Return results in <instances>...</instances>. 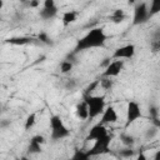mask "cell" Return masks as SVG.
<instances>
[{"label": "cell", "mask_w": 160, "mask_h": 160, "mask_svg": "<svg viewBox=\"0 0 160 160\" xmlns=\"http://www.w3.org/2000/svg\"><path fill=\"white\" fill-rule=\"evenodd\" d=\"M106 39H108V36L102 29L94 28V29L89 30L81 39L78 40L76 46H75V51L78 52V51L88 50V49L101 48V46H104Z\"/></svg>", "instance_id": "6da1fadb"}, {"label": "cell", "mask_w": 160, "mask_h": 160, "mask_svg": "<svg viewBox=\"0 0 160 160\" xmlns=\"http://www.w3.org/2000/svg\"><path fill=\"white\" fill-rule=\"evenodd\" d=\"M88 105V110H89V118L94 119L96 116H99L104 108H105V96L104 95H84L82 98Z\"/></svg>", "instance_id": "7a4b0ae2"}, {"label": "cell", "mask_w": 160, "mask_h": 160, "mask_svg": "<svg viewBox=\"0 0 160 160\" xmlns=\"http://www.w3.org/2000/svg\"><path fill=\"white\" fill-rule=\"evenodd\" d=\"M49 124H50V129H51L50 138L52 140H60V139H64L70 135L69 129L66 128V125L64 124L62 119L59 115H52L50 118Z\"/></svg>", "instance_id": "3957f363"}, {"label": "cell", "mask_w": 160, "mask_h": 160, "mask_svg": "<svg viewBox=\"0 0 160 160\" xmlns=\"http://www.w3.org/2000/svg\"><path fill=\"white\" fill-rule=\"evenodd\" d=\"M94 141H95V144L92 145V148L89 151H86L89 158L102 155V154L108 152L109 151V145H110V141H111V136L108 132L106 135H104V136H101V138H99V139H96Z\"/></svg>", "instance_id": "277c9868"}, {"label": "cell", "mask_w": 160, "mask_h": 160, "mask_svg": "<svg viewBox=\"0 0 160 160\" xmlns=\"http://www.w3.org/2000/svg\"><path fill=\"white\" fill-rule=\"evenodd\" d=\"M141 116H142V112H141V108H140L139 102L130 100L126 105V126L135 122Z\"/></svg>", "instance_id": "5b68a950"}, {"label": "cell", "mask_w": 160, "mask_h": 160, "mask_svg": "<svg viewBox=\"0 0 160 160\" xmlns=\"http://www.w3.org/2000/svg\"><path fill=\"white\" fill-rule=\"evenodd\" d=\"M122 69H124V60H121V59H112V61H109V64L105 66L102 76L115 78V76H118L121 72Z\"/></svg>", "instance_id": "8992f818"}, {"label": "cell", "mask_w": 160, "mask_h": 160, "mask_svg": "<svg viewBox=\"0 0 160 160\" xmlns=\"http://www.w3.org/2000/svg\"><path fill=\"white\" fill-rule=\"evenodd\" d=\"M150 18L149 15V6L146 2H140L136 5L134 11V24H142Z\"/></svg>", "instance_id": "52a82bcc"}, {"label": "cell", "mask_w": 160, "mask_h": 160, "mask_svg": "<svg viewBox=\"0 0 160 160\" xmlns=\"http://www.w3.org/2000/svg\"><path fill=\"white\" fill-rule=\"evenodd\" d=\"M135 55V45L134 44H126V45H122L120 48H118L114 54H112V59H131L132 56Z\"/></svg>", "instance_id": "ba28073f"}, {"label": "cell", "mask_w": 160, "mask_h": 160, "mask_svg": "<svg viewBox=\"0 0 160 160\" xmlns=\"http://www.w3.org/2000/svg\"><path fill=\"white\" fill-rule=\"evenodd\" d=\"M100 115H101L100 124L105 125V124H112V122L118 121V112H116V110H115V108L112 105L104 108V110H102V112Z\"/></svg>", "instance_id": "9c48e42d"}, {"label": "cell", "mask_w": 160, "mask_h": 160, "mask_svg": "<svg viewBox=\"0 0 160 160\" xmlns=\"http://www.w3.org/2000/svg\"><path fill=\"white\" fill-rule=\"evenodd\" d=\"M106 134H108V130H106L105 125L99 122V124L94 125V126L89 130V134H88L86 140H96V139H99V138H101V136H104V135H106Z\"/></svg>", "instance_id": "30bf717a"}, {"label": "cell", "mask_w": 160, "mask_h": 160, "mask_svg": "<svg viewBox=\"0 0 160 160\" xmlns=\"http://www.w3.org/2000/svg\"><path fill=\"white\" fill-rule=\"evenodd\" d=\"M45 142V138L42 135H34L30 140L29 144V151L30 152H40L41 151V145Z\"/></svg>", "instance_id": "8fae6325"}, {"label": "cell", "mask_w": 160, "mask_h": 160, "mask_svg": "<svg viewBox=\"0 0 160 160\" xmlns=\"http://www.w3.org/2000/svg\"><path fill=\"white\" fill-rule=\"evenodd\" d=\"M78 16H79V12L75 11V10L65 11V12L62 14V18H61L62 25H64V26H69V25L74 24V22L78 20Z\"/></svg>", "instance_id": "7c38bea8"}, {"label": "cell", "mask_w": 160, "mask_h": 160, "mask_svg": "<svg viewBox=\"0 0 160 160\" xmlns=\"http://www.w3.org/2000/svg\"><path fill=\"white\" fill-rule=\"evenodd\" d=\"M58 14V6H42V9L40 10V18L44 20H49L55 18Z\"/></svg>", "instance_id": "4fadbf2b"}, {"label": "cell", "mask_w": 160, "mask_h": 160, "mask_svg": "<svg viewBox=\"0 0 160 160\" xmlns=\"http://www.w3.org/2000/svg\"><path fill=\"white\" fill-rule=\"evenodd\" d=\"M75 112H76V116L81 120H86L89 119V110H88V105L85 102V100L82 99V101H80L76 108H75Z\"/></svg>", "instance_id": "5bb4252c"}, {"label": "cell", "mask_w": 160, "mask_h": 160, "mask_svg": "<svg viewBox=\"0 0 160 160\" xmlns=\"http://www.w3.org/2000/svg\"><path fill=\"white\" fill-rule=\"evenodd\" d=\"M125 18H126V15H125L124 10H121V9H116V10H114V11L111 12V15H110L111 21L115 22V24H120V22H122V21L125 20Z\"/></svg>", "instance_id": "9a60e30c"}, {"label": "cell", "mask_w": 160, "mask_h": 160, "mask_svg": "<svg viewBox=\"0 0 160 160\" xmlns=\"http://www.w3.org/2000/svg\"><path fill=\"white\" fill-rule=\"evenodd\" d=\"M35 124H36V112H31L30 115H28L24 128H25V130H30Z\"/></svg>", "instance_id": "2e32d148"}, {"label": "cell", "mask_w": 160, "mask_h": 160, "mask_svg": "<svg viewBox=\"0 0 160 160\" xmlns=\"http://www.w3.org/2000/svg\"><path fill=\"white\" fill-rule=\"evenodd\" d=\"M160 11V0H150V6H149V15L152 16Z\"/></svg>", "instance_id": "e0dca14e"}, {"label": "cell", "mask_w": 160, "mask_h": 160, "mask_svg": "<svg viewBox=\"0 0 160 160\" xmlns=\"http://www.w3.org/2000/svg\"><path fill=\"white\" fill-rule=\"evenodd\" d=\"M112 84H114V81L111 80V78L102 76L101 79H99V85H100L102 89H105V90L111 89V88H112Z\"/></svg>", "instance_id": "ac0fdd59"}, {"label": "cell", "mask_w": 160, "mask_h": 160, "mask_svg": "<svg viewBox=\"0 0 160 160\" xmlns=\"http://www.w3.org/2000/svg\"><path fill=\"white\" fill-rule=\"evenodd\" d=\"M72 66H74V64H72L70 60H62V61L60 62V71L64 72V74H66V72L71 71Z\"/></svg>", "instance_id": "d6986e66"}, {"label": "cell", "mask_w": 160, "mask_h": 160, "mask_svg": "<svg viewBox=\"0 0 160 160\" xmlns=\"http://www.w3.org/2000/svg\"><path fill=\"white\" fill-rule=\"evenodd\" d=\"M8 42L12 44V45H24V44L30 42V39H28V38H11L8 40Z\"/></svg>", "instance_id": "ffe728a7"}, {"label": "cell", "mask_w": 160, "mask_h": 160, "mask_svg": "<svg viewBox=\"0 0 160 160\" xmlns=\"http://www.w3.org/2000/svg\"><path fill=\"white\" fill-rule=\"evenodd\" d=\"M120 139H121V142H122L124 145H126V146H131V145L135 142L134 136H131V135H129V134H122V135L120 136Z\"/></svg>", "instance_id": "44dd1931"}, {"label": "cell", "mask_w": 160, "mask_h": 160, "mask_svg": "<svg viewBox=\"0 0 160 160\" xmlns=\"http://www.w3.org/2000/svg\"><path fill=\"white\" fill-rule=\"evenodd\" d=\"M99 86V80H95L94 82H91L84 91V95H92V91Z\"/></svg>", "instance_id": "7402d4cb"}, {"label": "cell", "mask_w": 160, "mask_h": 160, "mask_svg": "<svg viewBox=\"0 0 160 160\" xmlns=\"http://www.w3.org/2000/svg\"><path fill=\"white\" fill-rule=\"evenodd\" d=\"M28 4H29V6H30V8L36 9V8H39V6H40V0H29V1H28Z\"/></svg>", "instance_id": "603a6c76"}, {"label": "cell", "mask_w": 160, "mask_h": 160, "mask_svg": "<svg viewBox=\"0 0 160 160\" xmlns=\"http://www.w3.org/2000/svg\"><path fill=\"white\" fill-rule=\"evenodd\" d=\"M39 40H41L42 42H46V44H49V42H50V39H49V36H48L45 32L39 34Z\"/></svg>", "instance_id": "cb8c5ba5"}, {"label": "cell", "mask_w": 160, "mask_h": 160, "mask_svg": "<svg viewBox=\"0 0 160 160\" xmlns=\"http://www.w3.org/2000/svg\"><path fill=\"white\" fill-rule=\"evenodd\" d=\"M121 155H124V156H130V155H132V150H126V151H122V152H121Z\"/></svg>", "instance_id": "d4e9b609"}, {"label": "cell", "mask_w": 160, "mask_h": 160, "mask_svg": "<svg viewBox=\"0 0 160 160\" xmlns=\"http://www.w3.org/2000/svg\"><path fill=\"white\" fill-rule=\"evenodd\" d=\"M4 8V0H0V10Z\"/></svg>", "instance_id": "484cf974"}, {"label": "cell", "mask_w": 160, "mask_h": 160, "mask_svg": "<svg viewBox=\"0 0 160 160\" xmlns=\"http://www.w3.org/2000/svg\"><path fill=\"white\" fill-rule=\"evenodd\" d=\"M128 2H129V4H134V2H135V0H128Z\"/></svg>", "instance_id": "4316f807"}]
</instances>
